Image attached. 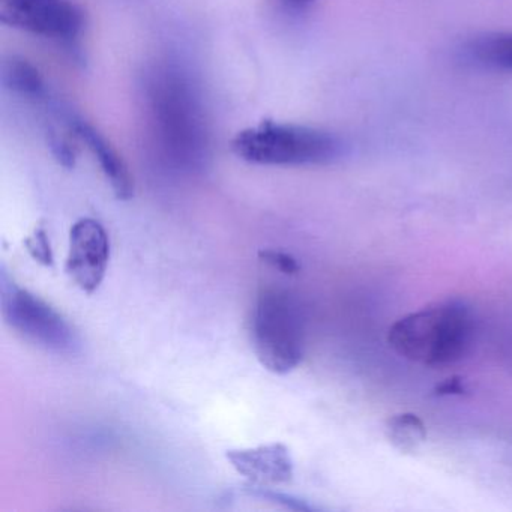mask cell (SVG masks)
Here are the masks:
<instances>
[{
	"label": "cell",
	"mask_w": 512,
	"mask_h": 512,
	"mask_svg": "<svg viewBox=\"0 0 512 512\" xmlns=\"http://www.w3.org/2000/svg\"><path fill=\"white\" fill-rule=\"evenodd\" d=\"M110 260V239L100 221L80 218L70 232L67 274L83 292H97L106 277Z\"/></svg>",
	"instance_id": "cell-7"
},
{
	"label": "cell",
	"mask_w": 512,
	"mask_h": 512,
	"mask_svg": "<svg viewBox=\"0 0 512 512\" xmlns=\"http://www.w3.org/2000/svg\"><path fill=\"white\" fill-rule=\"evenodd\" d=\"M226 457L233 469L247 479L248 484L275 487L292 481L295 464L290 449L284 443L230 449Z\"/></svg>",
	"instance_id": "cell-8"
},
{
	"label": "cell",
	"mask_w": 512,
	"mask_h": 512,
	"mask_svg": "<svg viewBox=\"0 0 512 512\" xmlns=\"http://www.w3.org/2000/svg\"><path fill=\"white\" fill-rule=\"evenodd\" d=\"M278 2L284 10L292 11V13H302L311 5L316 4V0H278Z\"/></svg>",
	"instance_id": "cell-18"
},
{
	"label": "cell",
	"mask_w": 512,
	"mask_h": 512,
	"mask_svg": "<svg viewBox=\"0 0 512 512\" xmlns=\"http://www.w3.org/2000/svg\"><path fill=\"white\" fill-rule=\"evenodd\" d=\"M251 341L260 365L274 374L290 373L304 358V316L298 299L281 287H263L251 317Z\"/></svg>",
	"instance_id": "cell-4"
},
{
	"label": "cell",
	"mask_w": 512,
	"mask_h": 512,
	"mask_svg": "<svg viewBox=\"0 0 512 512\" xmlns=\"http://www.w3.org/2000/svg\"><path fill=\"white\" fill-rule=\"evenodd\" d=\"M232 149L259 166H322L340 157L341 143L319 128L266 121L236 134Z\"/></svg>",
	"instance_id": "cell-3"
},
{
	"label": "cell",
	"mask_w": 512,
	"mask_h": 512,
	"mask_svg": "<svg viewBox=\"0 0 512 512\" xmlns=\"http://www.w3.org/2000/svg\"><path fill=\"white\" fill-rule=\"evenodd\" d=\"M4 83L11 91L32 100H40L46 95V83L40 71L31 62L17 56L5 62Z\"/></svg>",
	"instance_id": "cell-11"
},
{
	"label": "cell",
	"mask_w": 512,
	"mask_h": 512,
	"mask_svg": "<svg viewBox=\"0 0 512 512\" xmlns=\"http://www.w3.org/2000/svg\"><path fill=\"white\" fill-rule=\"evenodd\" d=\"M386 436L398 451L412 454L427 440V428L415 413H400L386 421Z\"/></svg>",
	"instance_id": "cell-12"
},
{
	"label": "cell",
	"mask_w": 512,
	"mask_h": 512,
	"mask_svg": "<svg viewBox=\"0 0 512 512\" xmlns=\"http://www.w3.org/2000/svg\"><path fill=\"white\" fill-rule=\"evenodd\" d=\"M473 314L461 299H448L407 314L389 329V346L427 367L454 364L469 352Z\"/></svg>",
	"instance_id": "cell-1"
},
{
	"label": "cell",
	"mask_w": 512,
	"mask_h": 512,
	"mask_svg": "<svg viewBox=\"0 0 512 512\" xmlns=\"http://www.w3.org/2000/svg\"><path fill=\"white\" fill-rule=\"evenodd\" d=\"M25 247L35 262L41 263L43 266H53L55 263L49 233L44 227H38L31 236L25 239Z\"/></svg>",
	"instance_id": "cell-15"
},
{
	"label": "cell",
	"mask_w": 512,
	"mask_h": 512,
	"mask_svg": "<svg viewBox=\"0 0 512 512\" xmlns=\"http://www.w3.org/2000/svg\"><path fill=\"white\" fill-rule=\"evenodd\" d=\"M47 143H49L50 151L59 164L65 169H74L77 161L76 146L71 143L70 139L59 133L55 128L47 130Z\"/></svg>",
	"instance_id": "cell-14"
},
{
	"label": "cell",
	"mask_w": 512,
	"mask_h": 512,
	"mask_svg": "<svg viewBox=\"0 0 512 512\" xmlns=\"http://www.w3.org/2000/svg\"><path fill=\"white\" fill-rule=\"evenodd\" d=\"M259 259L271 268L277 269L281 274L296 275L301 272V265L298 259L292 254L284 253L278 250H262L259 251Z\"/></svg>",
	"instance_id": "cell-16"
},
{
	"label": "cell",
	"mask_w": 512,
	"mask_h": 512,
	"mask_svg": "<svg viewBox=\"0 0 512 512\" xmlns=\"http://www.w3.org/2000/svg\"><path fill=\"white\" fill-rule=\"evenodd\" d=\"M68 124H70L71 130L76 133V136L83 143H86L89 151L97 158L107 181L112 185L115 196L119 200H124V202L133 199L134 182L130 170H128L127 164L124 163L121 155L107 142L106 137L97 128L92 127L89 122L83 121L82 118L73 116Z\"/></svg>",
	"instance_id": "cell-9"
},
{
	"label": "cell",
	"mask_w": 512,
	"mask_h": 512,
	"mask_svg": "<svg viewBox=\"0 0 512 512\" xmlns=\"http://www.w3.org/2000/svg\"><path fill=\"white\" fill-rule=\"evenodd\" d=\"M152 122L164 151L184 166L205 158L208 133L196 95L184 77L161 71L149 85Z\"/></svg>",
	"instance_id": "cell-2"
},
{
	"label": "cell",
	"mask_w": 512,
	"mask_h": 512,
	"mask_svg": "<svg viewBox=\"0 0 512 512\" xmlns=\"http://www.w3.org/2000/svg\"><path fill=\"white\" fill-rule=\"evenodd\" d=\"M467 55L490 70L512 73V32H487L467 44Z\"/></svg>",
	"instance_id": "cell-10"
},
{
	"label": "cell",
	"mask_w": 512,
	"mask_h": 512,
	"mask_svg": "<svg viewBox=\"0 0 512 512\" xmlns=\"http://www.w3.org/2000/svg\"><path fill=\"white\" fill-rule=\"evenodd\" d=\"M0 22L10 28L71 44L85 31L79 0H0Z\"/></svg>",
	"instance_id": "cell-6"
},
{
	"label": "cell",
	"mask_w": 512,
	"mask_h": 512,
	"mask_svg": "<svg viewBox=\"0 0 512 512\" xmlns=\"http://www.w3.org/2000/svg\"><path fill=\"white\" fill-rule=\"evenodd\" d=\"M434 392L440 397H443V395H463L466 394V385H464V379H461V377L452 376L439 383Z\"/></svg>",
	"instance_id": "cell-17"
},
{
	"label": "cell",
	"mask_w": 512,
	"mask_h": 512,
	"mask_svg": "<svg viewBox=\"0 0 512 512\" xmlns=\"http://www.w3.org/2000/svg\"><path fill=\"white\" fill-rule=\"evenodd\" d=\"M0 307L11 329L47 352L70 356L82 347L70 320L40 296L17 286L4 268L0 272Z\"/></svg>",
	"instance_id": "cell-5"
},
{
	"label": "cell",
	"mask_w": 512,
	"mask_h": 512,
	"mask_svg": "<svg viewBox=\"0 0 512 512\" xmlns=\"http://www.w3.org/2000/svg\"><path fill=\"white\" fill-rule=\"evenodd\" d=\"M244 491L248 496L259 497V499L266 500V502L284 506V508L292 509V511H317L316 506L311 505L307 500L293 496V494L281 493V491L274 490L272 487H257V485L248 484Z\"/></svg>",
	"instance_id": "cell-13"
}]
</instances>
